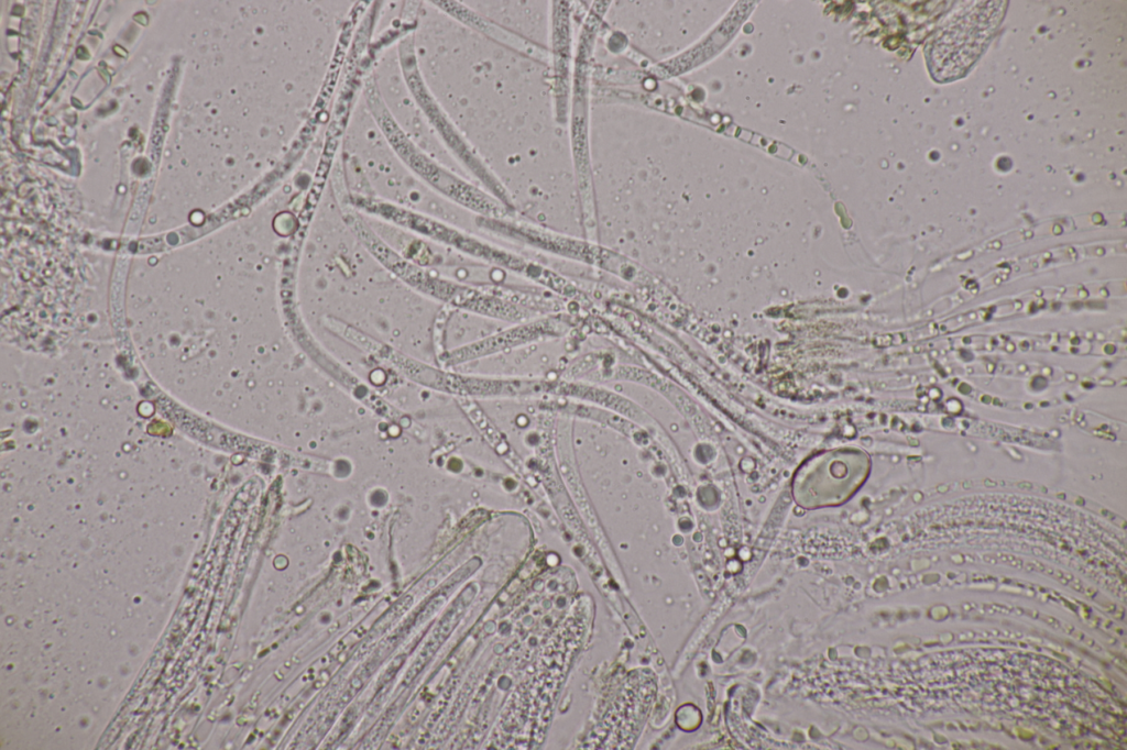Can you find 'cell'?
<instances>
[{"instance_id":"cell-1","label":"cell","mask_w":1127,"mask_h":750,"mask_svg":"<svg viewBox=\"0 0 1127 750\" xmlns=\"http://www.w3.org/2000/svg\"><path fill=\"white\" fill-rule=\"evenodd\" d=\"M989 7L986 5V2L985 5L982 7L973 5L971 13H956V15L953 16V20L944 25L943 30L939 32L938 37L934 40L932 48L943 46L949 43H951V46L930 56L931 58L943 52V55L933 60L934 64L942 56L943 58L945 57L937 69L940 70L945 60L951 59V64L949 66V68H951L950 78H953V65L954 60H956L954 76L958 77L962 75V69L970 67L978 57L980 52L985 47L999 21L998 10L995 9V12L992 11L989 14H986V10Z\"/></svg>"}]
</instances>
